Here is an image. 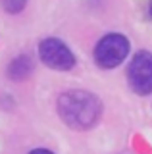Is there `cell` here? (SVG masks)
I'll return each mask as SVG.
<instances>
[{"mask_svg": "<svg viewBox=\"0 0 152 154\" xmlns=\"http://www.w3.org/2000/svg\"><path fill=\"white\" fill-rule=\"evenodd\" d=\"M127 81L137 94L144 96L152 93V54L141 50L133 56L127 67Z\"/></svg>", "mask_w": 152, "mask_h": 154, "instance_id": "cell-3", "label": "cell"}, {"mask_svg": "<svg viewBox=\"0 0 152 154\" xmlns=\"http://www.w3.org/2000/svg\"><path fill=\"white\" fill-rule=\"evenodd\" d=\"M39 56L42 64L58 71H68L75 66V56L60 38H44L39 45Z\"/></svg>", "mask_w": 152, "mask_h": 154, "instance_id": "cell-4", "label": "cell"}, {"mask_svg": "<svg viewBox=\"0 0 152 154\" xmlns=\"http://www.w3.org/2000/svg\"><path fill=\"white\" fill-rule=\"evenodd\" d=\"M33 73V60L27 54H21L14 58L8 66V77L12 81H23Z\"/></svg>", "mask_w": 152, "mask_h": 154, "instance_id": "cell-5", "label": "cell"}, {"mask_svg": "<svg viewBox=\"0 0 152 154\" xmlns=\"http://www.w3.org/2000/svg\"><path fill=\"white\" fill-rule=\"evenodd\" d=\"M29 154H54V152L46 150V148H35V150H31Z\"/></svg>", "mask_w": 152, "mask_h": 154, "instance_id": "cell-7", "label": "cell"}, {"mask_svg": "<svg viewBox=\"0 0 152 154\" xmlns=\"http://www.w3.org/2000/svg\"><path fill=\"white\" fill-rule=\"evenodd\" d=\"M2 8L6 10L8 14H20L23 8H25L27 0H0Z\"/></svg>", "mask_w": 152, "mask_h": 154, "instance_id": "cell-6", "label": "cell"}, {"mask_svg": "<svg viewBox=\"0 0 152 154\" xmlns=\"http://www.w3.org/2000/svg\"><path fill=\"white\" fill-rule=\"evenodd\" d=\"M148 17H152V0H148Z\"/></svg>", "mask_w": 152, "mask_h": 154, "instance_id": "cell-8", "label": "cell"}, {"mask_svg": "<svg viewBox=\"0 0 152 154\" xmlns=\"http://www.w3.org/2000/svg\"><path fill=\"white\" fill-rule=\"evenodd\" d=\"M127 54H129V41L120 33H110L98 41L94 48V62L104 69H112L120 66Z\"/></svg>", "mask_w": 152, "mask_h": 154, "instance_id": "cell-2", "label": "cell"}, {"mask_svg": "<svg viewBox=\"0 0 152 154\" xmlns=\"http://www.w3.org/2000/svg\"><path fill=\"white\" fill-rule=\"evenodd\" d=\"M58 116L62 118L68 127L77 129V131H85L91 129L94 123L100 119L102 114V104L93 93L89 91H65L58 96Z\"/></svg>", "mask_w": 152, "mask_h": 154, "instance_id": "cell-1", "label": "cell"}]
</instances>
